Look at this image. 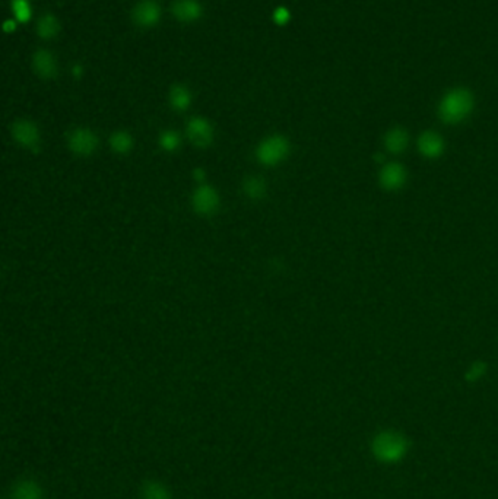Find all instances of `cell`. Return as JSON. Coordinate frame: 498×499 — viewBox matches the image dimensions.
Here are the masks:
<instances>
[{
  "label": "cell",
  "instance_id": "obj_1",
  "mask_svg": "<svg viewBox=\"0 0 498 499\" xmlns=\"http://www.w3.org/2000/svg\"><path fill=\"white\" fill-rule=\"evenodd\" d=\"M473 108V97L465 88H457L450 91L441 100L438 107L440 119L445 123L456 124L465 120Z\"/></svg>",
  "mask_w": 498,
  "mask_h": 499
},
{
  "label": "cell",
  "instance_id": "obj_2",
  "mask_svg": "<svg viewBox=\"0 0 498 499\" xmlns=\"http://www.w3.org/2000/svg\"><path fill=\"white\" fill-rule=\"evenodd\" d=\"M407 451L408 441L393 431L380 432L373 441V454L381 463H396L405 457Z\"/></svg>",
  "mask_w": 498,
  "mask_h": 499
},
{
  "label": "cell",
  "instance_id": "obj_3",
  "mask_svg": "<svg viewBox=\"0 0 498 499\" xmlns=\"http://www.w3.org/2000/svg\"><path fill=\"white\" fill-rule=\"evenodd\" d=\"M289 143L284 136L275 135L265 139L257 147V158L265 165H276L287 158Z\"/></svg>",
  "mask_w": 498,
  "mask_h": 499
},
{
  "label": "cell",
  "instance_id": "obj_4",
  "mask_svg": "<svg viewBox=\"0 0 498 499\" xmlns=\"http://www.w3.org/2000/svg\"><path fill=\"white\" fill-rule=\"evenodd\" d=\"M133 22L140 28H152L161 20V8L154 0H140L132 12Z\"/></svg>",
  "mask_w": 498,
  "mask_h": 499
},
{
  "label": "cell",
  "instance_id": "obj_5",
  "mask_svg": "<svg viewBox=\"0 0 498 499\" xmlns=\"http://www.w3.org/2000/svg\"><path fill=\"white\" fill-rule=\"evenodd\" d=\"M98 139L89 128H77L69 136V147L77 155L86 157L97 149Z\"/></svg>",
  "mask_w": 498,
  "mask_h": 499
},
{
  "label": "cell",
  "instance_id": "obj_6",
  "mask_svg": "<svg viewBox=\"0 0 498 499\" xmlns=\"http://www.w3.org/2000/svg\"><path fill=\"white\" fill-rule=\"evenodd\" d=\"M12 136L18 143L30 147V149H34L40 145L39 127L30 120H18L12 126Z\"/></svg>",
  "mask_w": 498,
  "mask_h": 499
},
{
  "label": "cell",
  "instance_id": "obj_7",
  "mask_svg": "<svg viewBox=\"0 0 498 499\" xmlns=\"http://www.w3.org/2000/svg\"><path fill=\"white\" fill-rule=\"evenodd\" d=\"M219 206V196L211 186H202L193 194V208L200 215H212Z\"/></svg>",
  "mask_w": 498,
  "mask_h": 499
},
{
  "label": "cell",
  "instance_id": "obj_8",
  "mask_svg": "<svg viewBox=\"0 0 498 499\" xmlns=\"http://www.w3.org/2000/svg\"><path fill=\"white\" fill-rule=\"evenodd\" d=\"M188 135L196 146H208L214 139V128L211 123L202 117H193L188 123Z\"/></svg>",
  "mask_w": 498,
  "mask_h": 499
},
{
  "label": "cell",
  "instance_id": "obj_9",
  "mask_svg": "<svg viewBox=\"0 0 498 499\" xmlns=\"http://www.w3.org/2000/svg\"><path fill=\"white\" fill-rule=\"evenodd\" d=\"M34 72L40 78L51 79L58 75V62L48 50H39L32 55Z\"/></svg>",
  "mask_w": 498,
  "mask_h": 499
},
{
  "label": "cell",
  "instance_id": "obj_10",
  "mask_svg": "<svg viewBox=\"0 0 498 499\" xmlns=\"http://www.w3.org/2000/svg\"><path fill=\"white\" fill-rule=\"evenodd\" d=\"M173 15L183 24H192L200 20L204 15V8L197 0H177L173 5Z\"/></svg>",
  "mask_w": 498,
  "mask_h": 499
},
{
  "label": "cell",
  "instance_id": "obj_11",
  "mask_svg": "<svg viewBox=\"0 0 498 499\" xmlns=\"http://www.w3.org/2000/svg\"><path fill=\"white\" fill-rule=\"evenodd\" d=\"M405 170L403 166L399 164H389L386 165L381 174H380V181L383 184V187L387 190H396L403 186L405 182Z\"/></svg>",
  "mask_w": 498,
  "mask_h": 499
},
{
  "label": "cell",
  "instance_id": "obj_12",
  "mask_svg": "<svg viewBox=\"0 0 498 499\" xmlns=\"http://www.w3.org/2000/svg\"><path fill=\"white\" fill-rule=\"evenodd\" d=\"M418 147L424 157L435 158L443 152V139L434 132H426L421 135Z\"/></svg>",
  "mask_w": 498,
  "mask_h": 499
},
{
  "label": "cell",
  "instance_id": "obj_13",
  "mask_svg": "<svg viewBox=\"0 0 498 499\" xmlns=\"http://www.w3.org/2000/svg\"><path fill=\"white\" fill-rule=\"evenodd\" d=\"M60 31V24L59 20L51 13H44L39 22H37V32L44 40H51L56 36Z\"/></svg>",
  "mask_w": 498,
  "mask_h": 499
},
{
  "label": "cell",
  "instance_id": "obj_14",
  "mask_svg": "<svg viewBox=\"0 0 498 499\" xmlns=\"http://www.w3.org/2000/svg\"><path fill=\"white\" fill-rule=\"evenodd\" d=\"M384 145L387 147V151L392 154H399L402 152L405 147L408 146V133L400 127L393 128L384 138Z\"/></svg>",
  "mask_w": 498,
  "mask_h": 499
},
{
  "label": "cell",
  "instance_id": "obj_15",
  "mask_svg": "<svg viewBox=\"0 0 498 499\" xmlns=\"http://www.w3.org/2000/svg\"><path fill=\"white\" fill-rule=\"evenodd\" d=\"M170 104L174 109L177 111H184L188 109L192 104V94L190 91L183 86V85H176L170 91Z\"/></svg>",
  "mask_w": 498,
  "mask_h": 499
},
{
  "label": "cell",
  "instance_id": "obj_16",
  "mask_svg": "<svg viewBox=\"0 0 498 499\" xmlns=\"http://www.w3.org/2000/svg\"><path fill=\"white\" fill-rule=\"evenodd\" d=\"M110 145H112L114 152L126 154L132 149L133 139L127 132H116L113 133L112 139H110Z\"/></svg>",
  "mask_w": 498,
  "mask_h": 499
},
{
  "label": "cell",
  "instance_id": "obj_17",
  "mask_svg": "<svg viewBox=\"0 0 498 499\" xmlns=\"http://www.w3.org/2000/svg\"><path fill=\"white\" fill-rule=\"evenodd\" d=\"M244 193L251 199H262L266 193V184L261 177H249L244 181Z\"/></svg>",
  "mask_w": 498,
  "mask_h": 499
},
{
  "label": "cell",
  "instance_id": "obj_18",
  "mask_svg": "<svg viewBox=\"0 0 498 499\" xmlns=\"http://www.w3.org/2000/svg\"><path fill=\"white\" fill-rule=\"evenodd\" d=\"M13 15L16 18V21L20 22H27L31 20L32 9L30 5V0H12L11 2Z\"/></svg>",
  "mask_w": 498,
  "mask_h": 499
},
{
  "label": "cell",
  "instance_id": "obj_19",
  "mask_svg": "<svg viewBox=\"0 0 498 499\" xmlns=\"http://www.w3.org/2000/svg\"><path fill=\"white\" fill-rule=\"evenodd\" d=\"M15 499H40V491L31 482H22L13 491Z\"/></svg>",
  "mask_w": 498,
  "mask_h": 499
},
{
  "label": "cell",
  "instance_id": "obj_20",
  "mask_svg": "<svg viewBox=\"0 0 498 499\" xmlns=\"http://www.w3.org/2000/svg\"><path fill=\"white\" fill-rule=\"evenodd\" d=\"M159 145L164 147L165 151H174L180 145V136L176 132H164L159 138Z\"/></svg>",
  "mask_w": 498,
  "mask_h": 499
},
{
  "label": "cell",
  "instance_id": "obj_21",
  "mask_svg": "<svg viewBox=\"0 0 498 499\" xmlns=\"http://www.w3.org/2000/svg\"><path fill=\"white\" fill-rule=\"evenodd\" d=\"M145 499H169V495L161 486L151 484L145 488Z\"/></svg>",
  "mask_w": 498,
  "mask_h": 499
},
{
  "label": "cell",
  "instance_id": "obj_22",
  "mask_svg": "<svg viewBox=\"0 0 498 499\" xmlns=\"http://www.w3.org/2000/svg\"><path fill=\"white\" fill-rule=\"evenodd\" d=\"M289 18H291V13L287 8L281 6V8H276L275 12H273V21L278 24V25H285L288 24L289 21Z\"/></svg>",
  "mask_w": 498,
  "mask_h": 499
},
{
  "label": "cell",
  "instance_id": "obj_23",
  "mask_svg": "<svg viewBox=\"0 0 498 499\" xmlns=\"http://www.w3.org/2000/svg\"><path fill=\"white\" fill-rule=\"evenodd\" d=\"M484 371H485V368H484L483 364H475L471 368V373L468 374V378L469 380H478L479 377L484 374Z\"/></svg>",
  "mask_w": 498,
  "mask_h": 499
},
{
  "label": "cell",
  "instance_id": "obj_24",
  "mask_svg": "<svg viewBox=\"0 0 498 499\" xmlns=\"http://www.w3.org/2000/svg\"><path fill=\"white\" fill-rule=\"evenodd\" d=\"M15 29V22L13 21H6L5 22V31H13Z\"/></svg>",
  "mask_w": 498,
  "mask_h": 499
}]
</instances>
